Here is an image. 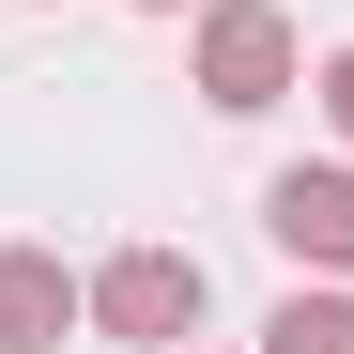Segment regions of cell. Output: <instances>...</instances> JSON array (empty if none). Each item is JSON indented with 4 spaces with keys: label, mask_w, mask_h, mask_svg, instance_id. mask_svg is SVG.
<instances>
[{
    "label": "cell",
    "mask_w": 354,
    "mask_h": 354,
    "mask_svg": "<svg viewBox=\"0 0 354 354\" xmlns=\"http://www.w3.org/2000/svg\"><path fill=\"white\" fill-rule=\"evenodd\" d=\"M93 324H108V339H185V324H201V262H185V247H124V262L93 277Z\"/></svg>",
    "instance_id": "obj_1"
},
{
    "label": "cell",
    "mask_w": 354,
    "mask_h": 354,
    "mask_svg": "<svg viewBox=\"0 0 354 354\" xmlns=\"http://www.w3.org/2000/svg\"><path fill=\"white\" fill-rule=\"evenodd\" d=\"M277 77H292V31L262 16V0H231V16L201 31V93L216 108H277Z\"/></svg>",
    "instance_id": "obj_2"
},
{
    "label": "cell",
    "mask_w": 354,
    "mask_h": 354,
    "mask_svg": "<svg viewBox=\"0 0 354 354\" xmlns=\"http://www.w3.org/2000/svg\"><path fill=\"white\" fill-rule=\"evenodd\" d=\"M262 231L292 262H354V169H277V185H262Z\"/></svg>",
    "instance_id": "obj_3"
},
{
    "label": "cell",
    "mask_w": 354,
    "mask_h": 354,
    "mask_svg": "<svg viewBox=\"0 0 354 354\" xmlns=\"http://www.w3.org/2000/svg\"><path fill=\"white\" fill-rule=\"evenodd\" d=\"M62 324H77V277L46 247H0V354H46Z\"/></svg>",
    "instance_id": "obj_4"
},
{
    "label": "cell",
    "mask_w": 354,
    "mask_h": 354,
    "mask_svg": "<svg viewBox=\"0 0 354 354\" xmlns=\"http://www.w3.org/2000/svg\"><path fill=\"white\" fill-rule=\"evenodd\" d=\"M262 354H354V308L339 292H292V308L262 324Z\"/></svg>",
    "instance_id": "obj_5"
},
{
    "label": "cell",
    "mask_w": 354,
    "mask_h": 354,
    "mask_svg": "<svg viewBox=\"0 0 354 354\" xmlns=\"http://www.w3.org/2000/svg\"><path fill=\"white\" fill-rule=\"evenodd\" d=\"M324 108H339V124H354V46H339V77H324Z\"/></svg>",
    "instance_id": "obj_6"
},
{
    "label": "cell",
    "mask_w": 354,
    "mask_h": 354,
    "mask_svg": "<svg viewBox=\"0 0 354 354\" xmlns=\"http://www.w3.org/2000/svg\"><path fill=\"white\" fill-rule=\"evenodd\" d=\"M154 16H185V0H154Z\"/></svg>",
    "instance_id": "obj_7"
}]
</instances>
